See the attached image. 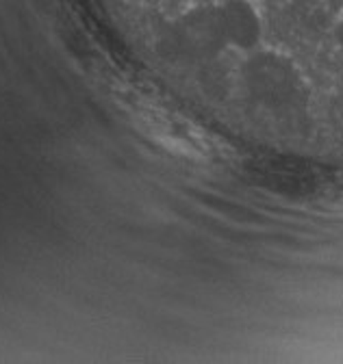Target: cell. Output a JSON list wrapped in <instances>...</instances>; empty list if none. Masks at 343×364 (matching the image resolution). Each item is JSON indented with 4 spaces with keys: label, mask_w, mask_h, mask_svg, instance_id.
I'll return each instance as SVG.
<instances>
[{
    "label": "cell",
    "mask_w": 343,
    "mask_h": 364,
    "mask_svg": "<svg viewBox=\"0 0 343 364\" xmlns=\"http://www.w3.org/2000/svg\"><path fill=\"white\" fill-rule=\"evenodd\" d=\"M176 37L183 43V50L187 55L211 57V55H218L220 50H226L222 33H220V24H218V16H216V5L191 9L179 22Z\"/></svg>",
    "instance_id": "cell-3"
},
{
    "label": "cell",
    "mask_w": 343,
    "mask_h": 364,
    "mask_svg": "<svg viewBox=\"0 0 343 364\" xmlns=\"http://www.w3.org/2000/svg\"><path fill=\"white\" fill-rule=\"evenodd\" d=\"M220 33L228 50L250 55L263 43V16L254 0H220L216 3Z\"/></svg>",
    "instance_id": "cell-2"
},
{
    "label": "cell",
    "mask_w": 343,
    "mask_h": 364,
    "mask_svg": "<svg viewBox=\"0 0 343 364\" xmlns=\"http://www.w3.org/2000/svg\"><path fill=\"white\" fill-rule=\"evenodd\" d=\"M246 57L243 78L256 102L274 111H291L305 105L307 82L291 59L263 48Z\"/></svg>",
    "instance_id": "cell-1"
},
{
    "label": "cell",
    "mask_w": 343,
    "mask_h": 364,
    "mask_svg": "<svg viewBox=\"0 0 343 364\" xmlns=\"http://www.w3.org/2000/svg\"><path fill=\"white\" fill-rule=\"evenodd\" d=\"M332 33H334L337 43L343 48V9H341V14L337 16V20L332 22Z\"/></svg>",
    "instance_id": "cell-4"
}]
</instances>
